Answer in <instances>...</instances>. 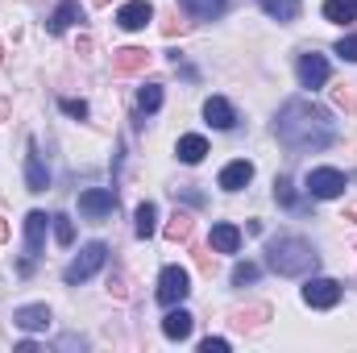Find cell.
Returning <instances> with one entry per match:
<instances>
[{
	"instance_id": "1",
	"label": "cell",
	"mask_w": 357,
	"mask_h": 353,
	"mask_svg": "<svg viewBox=\"0 0 357 353\" xmlns=\"http://www.w3.org/2000/svg\"><path fill=\"white\" fill-rule=\"evenodd\" d=\"M274 133L287 150L295 154H316V150H328L333 137H337V125H333V112L320 108L316 100H287L278 108V121H274Z\"/></svg>"
},
{
	"instance_id": "2",
	"label": "cell",
	"mask_w": 357,
	"mask_h": 353,
	"mask_svg": "<svg viewBox=\"0 0 357 353\" xmlns=\"http://www.w3.org/2000/svg\"><path fill=\"white\" fill-rule=\"evenodd\" d=\"M266 262L278 270V274H287V278H299V274H307V270H316L320 262V254L312 250V241H303V237H274L266 246Z\"/></svg>"
},
{
	"instance_id": "3",
	"label": "cell",
	"mask_w": 357,
	"mask_h": 353,
	"mask_svg": "<svg viewBox=\"0 0 357 353\" xmlns=\"http://www.w3.org/2000/svg\"><path fill=\"white\" fill-rule=\"evenodd\" d=\"M104 262H108V246H104V241H91V246H84V250H79V258L63 270V278H67L71 287H75V283H88V278Z\"/></svg>"
},
{
	"instance_id": "4",
	"label": "cell",
	"mask_w": 357,
	"mask_h": 353,
	"mask_svg": "<svg viewBox=\"0 0 357 353\" xmlns=\"http://www.w3.org/2000/svg\"><path fill=\"white\" fill-rule=\"evenodd\" d=\"M191 295V274L183 270V266H167L162 274H158V303L162 308H175Z\"/></svg>"
},
{
	"instance_id": "5",
	"label": "cell",
	"mask_w": 357,
	"mask_h": 353,
	"mask_svg": "<svg viewBox=\"0 0 357 353\" xmlns=\"http://www.w3.org/2000/svg\"><path fill=\"white\" fill-rule=\"evenodd\" d=\"M341 191H345V175H341V171H333V167L307 171V195H312V200H337Z\"/></svg>"
},
{
	"instance_id": "6",
	"label": "cell",
	"mask_w": 357,
	"mask_h": 353,
	"mask_svg": "<svg viewBox=\"0 0 357 353\" xmlns=\"http://www.w3.org/2000/svg\"><path fill=\"white\" fill-rule=\"evenodd\" d=\"M303 303L307 308H337L341 303V283L337 278H307L303 283Z\"/></svg>"
},
{
	"instance_id": "7",
	"label": "cell",
	"mask_w": 357,
	"mask_h": 353,
	"mask_svg": "<svg viewBox=\"0 0 357 353\" xmlns=\"http://www.w3.org/2000/svg\"><path fill=\"white\" fill-rule=\"evenodd\" d=\"M112 208H116V191L112 187H88L79 195V216H88V220H104Z\"/></svg>"
},
{
	"instance_id": "8",
	"label": "cell",
	"mask_w": 357,
	"mask_h": 353,
	"mask_svg": "<svg viewBox=\"0 0 357 353\" xmlns=\"http://www.w3.org/2000/svg\"><path fill=\"white\" fill-rule=\"evenodd\" d=\"M150 67V50L146 46H125L112 54V75H137Z\"/></svg>"
},
{
	"instance_id": "9",
	"label": "cell",
	"mask_w": 357,
	"mask_h": 353,
	"mask_svg": "<svg viewBox=\"0 0 357 353\" xmlns=\"http://www.w3.org/2000/svg\"><path fill=\"white\" fill-rule=\"evenodd\" d=\"M154 21V4L150 0H129V4H121V13H116V25L121 29H146Z\"/></svg>"
},
{
	"instance_id": "10",
	"label": "cell",
	"mask_w": 357,
	"mask_h": 353,
	"mask_svg": "<svg viewBox=\"0 0 357 353\" xmlns=\"http://www.w3.org/2000/svg\"><path fill=\"white\" fill-rule=\"evenodd\" d=\"M46 212H29L25 216V258L33 262L38 254H42V241H46Z\"/></svg>"
},
{
	"instance_id": "11",
	"label": "cell",
	"mask_w": 357,
	"mask_h": 353,
	"mask_svg": "<svg viewBox=\"0 0 357 353\" xmlns=\"http://www.w3.org/2000/svg\"><path fill=\"white\" fill-rule=\"evenodd\" d=\"M13 324L25 329V333H42V329H50V308H46V303L17 308V312H13Z\"/></svg>"
},
{
	"instance_id": "12",
	"label": "cell",
	"mask_w": 357,
	"mask_h": 353,
	"mask_svg": "<svg viewBox=\"0 0 357 353\" xmlns=\"http://www.w3.org/2000/svg\"><path fill=\"white\" fill-rule=\"evenodd\" d=\"M299 84H303V88L328 84V63H324V54H303V59H299Z\"/></svg>"
},
{
	"instance_id": "13",
	"label": "cell",
	"mask_w": 357,
	"mask_h": 353,
	"mask_svg": "<svg viewBox=\"0 0 357 353\" xmlns=\"http://www.w3.org/2000/svg\"><path fill=\"white\" fill-rule=\"evenodd\" d=\"M204 117H208V125H212V129H233V125H237V112H233V104H229L225 96H208Z\"/></svg>"
},
{
	"instance_id": "14",
	"label": "cell",
	"mask_w": 357,
	"mask_h": 353,
	"mask_svg": "<svg viewBox=\"0 0 357 353\" xmlns=\"http://www.w3.org/2000/svg\"><path fill=\"white\" fill-rule=\"evenodd\" d=\"M208 250H216V254H237V250H241V233H237V225H229V220L212 225Z\"/></svg>"
},
{
	"instance_id": "15",
	"label": "cell",
	"mask_w": 357,
	"mask_h": 353,
	"mask_svg": "<svg viewBox=\"0 0 357 353\" xmlns=\"http://www.w3.org/2000/svg\"><path fill=\"white\" fill-rule=\"evenodd\" d=\"M25 183H29V191H46V187H50V175H46V163H42V150H38V142H29Z\"/></svg>"
},
{
	"instance_id": "16",
	"label": "cell",
	"mask_w": 357,
	"mask_h": 353,
	"mask_svg": "<svg viewBox=\"0 0 357 353\" xmlns=\"http://www.w3.org/2000/svg\"><path fill=\"white\" fill-rule=\"evenodd\" d=\"M250 179H254V163L237 158V163H229V167L220 171V187H225V191H241Z\"/></svg>"
},
{
	"instance_id": "17",
	"label": "cell",
	"mask_w": 357,
	"mask_h": 353,
	"mask_svg": "<svg viewBox=\"0 0 357 353\" xmlns=\"http://www.w3.org/2000/svg\"><path fill=\"white\" fill-rule=\"evenodd\" d=\"M175 154H178V163L195 167V163H204V154H208V142H204L199 133H187V137H178Z\"/></svg>"
},
{
	"instance_id": "18",
	"label": "cell",
	"mask_w": 357,
	"mask_h": 353,
	"mask_svg": "<svg viewBox=\"0 0 357 353\" xmlns=\"http://www.w3.org/2000/svg\"><path fill=\"white\" fill-rule=\"evenodd\" d=\"M162 333L171 337V341H187L191 337V312H183V308H171L167 312V320H162Z\"/></svg>"
},
{
	"instance_id": "19",
	"label": "cell",
	"mask_w": 357,
	"mask_h": 353,
	"mask_svg": "<svg viewBox=\"0 0 357 353\" xmlns=\"http://www.w3.org/2000/svg\"><path fill=\"white\" fill-rule=\"evenodd\" d=\"M133 220H137V225H133V233H137V237L146 241V237H154V229H158V208H154V204L146 200V204H137Z\"/></svg>"
},
{
	"instance_id": "20",
	"label": "cell",
	"mask_w": 357,
	"mask_h": 353,
	"mask_svg": "<svg viewBox=\"0 0 357 353\" xmlns=\"http://www.w3.org/2000/svg\"><path fill=\"white\" fill-rule=\"evenodd\" d=\"M324 17L337 21V25H349V21H357V0H328L324 4Z\"/></svg>"
},
{
	"instance_id": "21",
	"label": "cell",
	"mask_w": 357,
	"mask_h": 353,
	"mask_svg": "<svg viewBox=\"0 0 357 353\" xmlns=\"http://www.w3.org/2000/svg\"><path fill=\"white\" fill-rule=\"evenodd\" d=\"M79 21V0H63L59 4V13L50 17V33H63L67 25H75Z\"/></svg>"
},
{
	"instance_id": "22",
	"label": "cell",
	"mask_w": 357,
	"mask_h": 353,
	"mask_svg": "<svg viewBox=\"0 0 357 353\" xmlns=\"http://www.w3.org/2000/svg\"><path fill=\"white\" fill-rule=\"evenodd\" d=\"M178 4H183L191 17H204V21H212V17H220V13H225V4H229V0H178Z\"/></svg>"
},
{
	"instance_id": "23",
	"label": "cell",
	"mask_w": 357,
	"mask_h": 353,
	"mask_svg": "<svg viewBox=\"0 0 357 353\" xmlns=\"http://www.w3.org/2000/svg\"><path fill=\"white\" fill-rule=\"evenodd\" d=\"M191 229H195L191 212H175V216L167 220V241H187V237H191Z\"/></svg>"
},
{
	"instance_id": "24",
	"label": "cell",
	"mask_w": 357,
	"mask_h": 353,
	"mask_svg": "<svg viewBox=\"0 0 357 353\" xmlns=\"http://www.w3.org/2000/svg\"><path fill=\"white\" fill-rule=\"evenodd\" d=\"M262 8H266L274 21H295L299 17V0H258Z\"/></svg>"
},
{
	"instance_id": "25",
	"label": "cell",
	"mask_w": 357,
	"mask_h": 353,
	"mask_svg": "<svg viewBox=\"0 0 357 353\" xmlns=\"http://www.w3.org/2000/svg\"><path fill=\"white\" fill-rule=\"evenodd\" d=\"M137 108L142 112H158L162 108V88L158 84H146V88L137 91Z\"/></svg>"
},
{
	"instance_id": "26",
	"label": "cell",
	"mask_w": 357,
	"mask_h": 353,
	"mask_svg": "<svg viewBox=\"0 0 357 353\" xmlns=\"http://www.w3.org/2000/svg\"><path fill=\"white\" fill-rule=\"evenodd\" d=\"M266 316H270V308H266V303H258V308H250V312H237V316H233V324H237V329H258Z\"/></svg>"
},
{
	"instance_id": "27",
	"label": "cell",
	"mask_w": 357,
	"mask_h": 353,
	"mask_svg": "<svg viewBox=\"0 0 357 353\" xmlns=\"http://www.w3.org/2000/svg\"><path fill=\"white\" fill-rule=\"evenodd\" d=\"M274 200H278L282 208H295V187H291V179L287 175L274 179Z\"/></svg>"
},
{
	"instance_id": "28",
	"label": "cell",
	"mask_w": 357,
	"mask_h": 353,
	"mask_svg": "<svg viewBox=\"0 0 357 353\" xmlns=\"http://www.w3.org/2000/svg\"><path fill=\"white\" fill-rule=\"evenodd\" d=\"M233 283H237V287L258 283V266H254V262H237V266H233Z\"/></svg>"
},
{
	"instance_id": "29",
	"label": "cell",
	"mask_w": 357,
	"mask_h": 353,
	"mask_svg": "<svg viewBox=\"0 0 357 353\" xmlns=\"http://www.w3.org/2000/svg\"><path fill=\"white\" fill-rule=\"evenodd\" d=\"M50 220H54V237H59V246H71V241H75L71 220H67V216H50Z\"/></svg>"
},
{
	"instance_id": "30",
	"label": "cell",
	"mask_w": 357,
	"mask_h": 353,
	"mask_svg": "<svg viewBox=\"0 0 357 353\" xmlns=\"http://www.w3.org/2000/svg\"><path fill=\"white\" fill-rule=\"evenodd\" d=\"M337 54H341L345 63H357V33H349V38L337 42Z\"/></svg>"
},
{
	"instance_id": "31",
	"label": "cell",
	"mask_w": 357,
	"mask_h": 353,
	"mask_svg": "<svg viewBox=\"0 0 357 353\" xmlns=\"http://www.w3.org/2000/svg\"><path fill=\"white\" fill-rule=\"evenodd\" d=\"M199 353H229V341L225 337H208V341H199Z\"/></svg>"
},
{
	"instance_id": "32",
	"label": "cell",
	"mask_w": 357,
	"mask_h": 353,
	"mask_svg": "<svg viewBox=\"0 0 357 353\" xmlns=\"http://www.w3.org/2000/svg\"><path fill=\"white\" fill-rule=\"evenodd\" d=\"M63 112H67V117H79V121H84V117H88V104H84V100H63Z\"/></svg>"
},
{
	"instance_id": "33",
	"label": "cell",
	"mask_w": 357,
	"mask_h": 353,
	"mask_svg": "<svg viewBox=\"0 0 357 353\" xmlns=\"http://www.w3.org/2000/svg\"><path fill=\"white\" fill-rule=\"evenodd\" d=\"M333 100H337L341 108H349V112L357 108V104H354V96H349V88H337V91H333Z\"/></svg>"
},
{
	"instance_id": "34",
	"label": "cell",
	"mask_w": 357,
	"mask_h": 353,
	"mask_svg": "<svg viewBox=\"0 0 357 353\" xmlns=\"http://www.w3.org/2000/svg\"><path fill=\"white\" fill-rule=\"evenodd\" d=\"M183 29H187V25H183V21H178V17H171V21H167V25H162V33H167V38H175V33H183Z\"/></svg>"
},
{
	"instance_id": "35",
	"label": "cell",
	"mask_w": 357,
	"mask_h": 353,
	"mask_svg": "<svg viewBox=\"0 0 357 353\" xmlns=\"http://www.w3.org/2000/svg\"><path fill=\"white\" fill-rule=\"evenodd\" d=\"M195 258H199V266H204V270H212V266H216V258H212V254H208V250H199V254H195Z\"/></svg>"
},
{
	"instance_id": "36",
	"label": "cell",
	"mask_w": 357,
	"mask_h": 353,
	"mask_svg": "<svg viewBox=\"0 0 357 353\" xmlns=\"http://www.w3.org/2000/svg\"><path fill=\"white\" fill-rule=\"evenodd\" d=\"M8 108H13V104H8V100H4V96H0V121H4V117H8Z\"/></svg>"
},
{
	"instance_id": "37",
	"label": "cell",
	"mask_w": 357,
	"mask_h": 353,
	"mask_svg": "<svg viewBox=\"0 0 357 353\" xmlns=\"http://www.w3.org/2000/svg\"><path fill=\"white\" fill-rule=\"evenodd\" d=\"M4 241H8V225L0 220V246H4Z\"/></svg>"
},
{
	"instance_id": "38",
	"label": "cell",
	"mask_w": 357,
	"mask_h": 353,
	"mask_svg": "<svg viewBox=\"0 0 357 353\" xmlns=\"http://www.w3.org/2000/svg\"><path fill=\"white\" fill-rule=\"evenodd\" d=\"M345 216H349V220H357V204H354V208H349V212H345Z\"/></svg>"
},
{
	"instance_id": "39",
	"label": "cell",
	"mask_w": 357,
	"mask_h": 353,
	"mask_svg": "<svg viewBox=\"0 0 357 353\" xmlns=\"http://www.w3.org/2000/svg\"><path fill=\"white\" fill-rule=\"evenodd\" d=\"M91 4H108V0H91Z\"/></svg>"
},
{
	"instance_id": "40",
	"label": "cell",
	"mask_w": 357,
	"mask_h": 353,
	"mask_svg": "<svg viewBox=\"0 0 357 353\" xmlns=\"http://www.w3.org/2000/svg\"><path fill=\"white\" fill-rule=\"evenodd\" d=\"M0 59H4V50H0Z\"/></svg>"
}]
</instances>
